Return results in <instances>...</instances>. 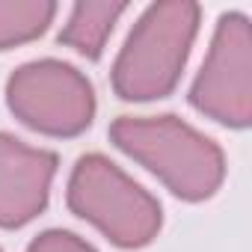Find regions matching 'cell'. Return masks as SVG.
<instances>
[{"label":"cell","instance_id":"obj_9","mask_svg":"<svg viewBox=\"0 0 252 252\" xmlns=\"http://www.w3.org/2000/svg\"><path fill=\"white\" fill-rule=\"evenodd\" d=\"M27 252H98L92 243H86L80 234L74 231H63V228H48L42 234H36L27 246Z\"/></svg>","mask_w":252,"mask_h":252},{"label":"cell","instance_id":"obj_3","mask_svg":"<svg viewBox=\"0 0 252 252\" xmlns=\"http://www.w3.org/2000/svg\"><path fill=\"white\" fill-rule=\"evenodd\" d=\"M65 202L119 249H143L163 228L160 202L104 155H83L74 163Z\"/></svg>","mask_w":252,"mask_h":252},{"label":"cell","instance_id":"obj_4","mask_svg":"<svg viewBox=\"0 0 252 252\" xmlns=\"http://www.w3.org/2000/svg\"><path fill=\"white\" fill-rule=\"evenodd\" d=\"M6 107L24 128L68 140L95 119V89L89 77L63 60H33L6 80Z\"/></svg>","mask_w":252,"mask_h":252},{"label":"cell","instance_id":"obj_1","mask_svg":"<svg viewBox=\"0 0 252 252\" xmlns=\"http://www.w3.org/2000/svg\"><path fill=\"white\" fill-rule=\"evenodd\" d=\"M110 143L184 202H205L225 181V152L172 113L119 116Z\"/></svg>","mask_w":252,"mask_h":252},{"label":"cell","instance_id":"obj_6","mask_svg":"<svg viewBox=\"0 0 252 252\" xmlns=\"http://www.w3.org/2000/svg\"><path fill=\"white\" fill-rule=\"evenodd\" d=\"M60 158L0 131V228L33 222L51 199Z\"/></svg>","mask_w":252,"mask_h":252},{"label":"cell","instance_id":"obj_5","mask_svg":"<svg viewBox=\"0 0 252 252\" xmlns=\"http://www.w3.org/2000/svg\"><path fill=\"white\" fill-rule=\"evenodd\" d=\"M187 98L217 125L237 131L252 125V27L243 12L220 15Z\"/></svg>","mask_w":252,"mask_h":252},{"label":"cell","instance_id":"obj_2","mask_svg":"<svg viewBox=\"0 0 252 252\" xmlns=\"http://www.w3.org/2000/svg\"><path fill=\"white\" fill-rule=\"evenodd\" d=\"M202 6L193 0L152 3L131 27L110 71L122 101H160L175 92L199 36Z\"/></svg>","mask_w":252,"mask_h":252},{"label":"cell","instance_id":"obj_10","mask_svg":"<svg viewBox=\"0 0 252 252\" xmlns=\"http://www.w3.org/2000/svg\"><path fill=\"white\" fill-rule=\"evenodd\" d=\"M0 252H3V249H0Z\"/></svg>","mask_w":252,"mask_h":252},{"label":"cell","instance_id":"obj_8","mask_svg":"<svg viewBox=\"0 0 252 252\" xmlns=\"http://www.w3.org/2000/svg\"><path fill=\"white\" fill-rule=\"evenodd\" d=\"M60 6L54 0H0V51L45 36Z\"/></svg>","mask_w":252,"mask_h":252},{"label":"cell","instance_id":"obj_7","mask_svg":"<svg viewBox=\"0 0 252 252\" xmlns=\"http://www.w3.org/2000/svg\"><path fill=\"white\" fill-rule=\"evenodd\" d=\"M128 12L122 0H80L68 9V18L60 30V45L71 48L86 60H98L113 36L116 21Z\"/></svg>","mask_w":252,"mask_h":252}]
</instances>
